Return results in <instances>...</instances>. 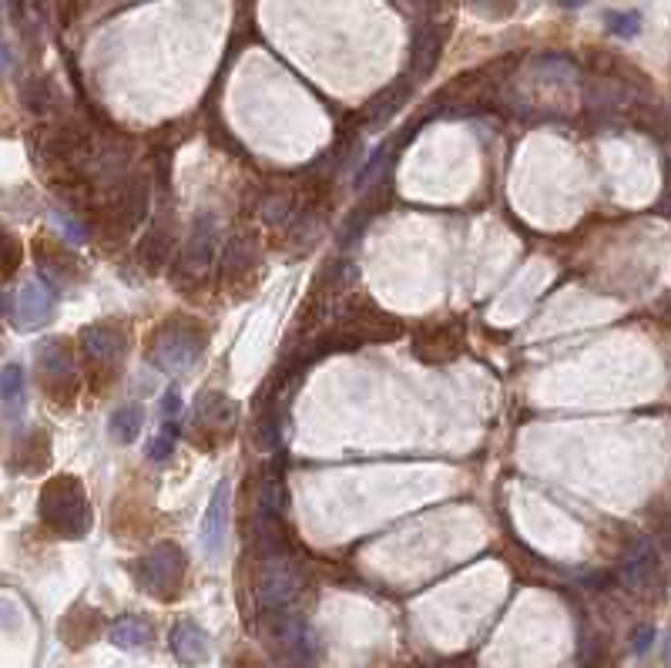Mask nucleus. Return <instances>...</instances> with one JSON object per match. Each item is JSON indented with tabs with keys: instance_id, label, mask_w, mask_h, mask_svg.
I'll return each instance as SVG.
<instances>
[{
	"instance_id": "f257e3e1",
	"label": "nucleus",
	"mask_w": 671,
	"mask_h": 668,
	"mask_svg": "<svg viewBox=\"0 0 671 668\" xmlns=\"http://www.w3.org/2000/svg\"><path fill=\"white\" fill-rule=\"evenodd\" d=\"M41 521L51 528L58 538L81 541L88 538L94 514L84 484L74 474H58L44 484L41 491Z\"/></svg>"
},
{
	"instance_id": "f03ea898",
	"label": "nucleus",
	"mask_w": 671,
	"mask_h": 668,
	"mask_svg": "<svg viewBox=\"0 0 671 668\" xmlns=\"http://www.w3.org/2000/svg\"><path fill=\"white\" fill-rule=\"evenodd\" d=\"M209 346V329L192 316H172L151 333L148 360L165 373L188 370Z\"/></svg>"
},
{
	"instance_id": "7ed1b4c3",
	"label": "nucleus",
	"mask_w": 671,
	"mask_h": 668,
	"mask_svg": "<svg viewBox=\"0 0 671 668\" xmlns=\"http://www.w3.org/2000/svg\"><path fill=\"white\" fill-rule=\"evenodd\" d=\"M128 568L148 595L172 601V598H178V591H182V585H185L188 558L175 541H162V544H155L148 554H141L138 561H131Z\"/></svg>"
},
{
	"instance_id": "20e7f679",
	"label": "nucleus",
	"mask_w": 671,
	"mask_h": 668,
	"mask_svg": "<svg viewBox=\"0 0 671 668\" xmlns=\"http://www.w3.org/2000/svg\"><path fill=\"white\" fill-rule=\"evenodd\" d=\"M81 350L84 363H88V380L94 390H105L108 383H115L121 370V360L128 353V336L125 329L115 323H91L81 329Z\"/></svg>"
},
{
	"instance_id": "39448f33",
	"label": "nucleus",
	"mask_w": 671,
	"mask_h": 668,
	"mask_svg": "<svg viewBox=\"0 0 671 668\" xmlns=\"http://www.w3.org/2000/svg\"><path fill=\"white\" fill-rule=\"evenodd\" d=\"M37 366H41V383L47 397L54 403H74L78 400L81 380L74 370V353L64 340H51L37 350Z\"/></svg>"
},
{
	"instance_id": "423d86ee",
	"label": "nucleus",
	"mask_w": 671,
	"mask_h": 668,
	"mask_svg": "<svg viewBox=\"0 0 671 668\" xmlns=\"http://www.w3.org/2000/svg\"><path fill=\"white\" fill-rule=\"evenodd\" d=\"M410 350L420 363H427V366L453 363L463 350V323L447 319V323H433V326L417 329L413 340H410Z\"/></svg>"
},
{
	"instance_id": "0eeeda50",
	"label": "nucleus",
	"mask_w": 671,
	"mask_h": 668,
	"mask_svg": "<svg viewBox=\"0 0 671 668\" xmlns=\"http://www.w3.org/2000/svg\"><path fill=\"white\" fill-rule=\"evenodd\" d=\"M299 588H302V578L289 558L262 561V575L255 581V598H259V605L266 611H286L292 605V598L299 595Z\"/></svg>"
},
{
	"instance_id": "6e6552de",
	"label": "nucleus",
	"mask_w": 671,
	"mask_h": 668,
	"mask_svg": "<svg viewBox=\"0 0 671 668\" xmlns=\"http://www.w3.org/2000/svg\"><path fill=\"white\" fill-rule=\"evenodd\" d=\"M235 427V403L225 393L205 390L195 403V437L205 450H212L215 440H225Z\"/></svg>"
},
{
	"instance_id": "1a4fd4ad",
	"label": "nucleus",
	"mask_w": 671,
	"mask_h": 668,
	"mask_svg": "<svg viewBox=\"0 0 671 668\" xmlns=\"http://www.w3.org/2000/svg\"><path fill=\"white\" fill-rule=\"evenodd\" d=\"M229 511H232V484L222 481L219 487H215L209 511H205V517H202V534H198L205 558H219L222 554L225 534H229Z\"/></svg>"
},
{
	"instance_id": "9d476101",
	"label": "nucleus",
	"mask_w": 671,
	"mask_h": 668,
	"mask_svg": "<svg viewBox=\"0 0 671 668\" xmlns=\"http://www.w3.org/2000/svg\"><path fill=\"white\" fill-rule=\"evenodd\" d=\"M443 44H447V27L443 24H420L413 31V47H410V78L413 84L427 81L433 68L440 64Z\"/></svg>"
},
{
	"instance_id": "9b49d317",
	"label": "nucleus",
	"mask_w": 671,
	"mask_h": 668,
	"mask_svg": "<svg viewBox=\"0 0 671 668\" xmlns=\"http://www.w3.org/2000/svg\"><path fill=\"white\" fill-rule=\"evenodd\" d=\"M215 229H219V225H215V219L209 212H202L192 222V235H188L185 256H182V262H178V269H185L192 279L205 276V272L212 269V262H215Z\"/></svg>"
},
{
	"instance_id": "f8f14e48",
	"label": "nucleus",
	"mask_w": 671,
	"mask_h": 668,
	"mask_svg": "<svg viewBox=\"0 0 671 668\" xmlns=\"http://www.w3.org/2000/svg\"><path fill=\"white\" fill-rule=\"evenodd\" d=\"M168 645H172V655L182 665H205L209 662V655H212V642H209V635H205V628L188 622V618L172 628Z\"/></svg>"
},
{
	"instance_id": "ddd939ff",
	"label": "nucleus",
	"mask_w": 671,
	"mask_h": 668,
	"mask_svg": "<svg viewBox=\"0 0 671 668\" xmlns=\"http://www.w3.org/2000/svg\"><path fill=\"white\" fill-rule=\"evenodd\" d=\"M54 313V296L51 289L41 286V282H31V286L21 289L14 306V326L17 329H41Z\"/></svg>"
},
{
	"instance_id": "4468645a",
	"label": "nucleus",
	"mask_w": 671,
	"mask_h": 668,
	"mask_svg": "<svg viewBox=\"0 0 671 668\" xmlns=\"http://www.w3.org/2000/svg\"><path fill=\"white\" fill-rule=\"evenodd\" d=\"M413 84L410 78H400V81H393L390 88L386 91H380L376 98L370 101V105L363 108V121H370V125H383V121H390L396 111H400L406 101H410V94H413Z\"/></svg>"
},
{
	"instance_id": "2eb2a0df",
	"label": "nucleus",
	"mask_w": 671,
	"mask_h": 668,
	"mask_svg": "<svg viewBox=\"0 0 671 668\" xmlns=\"http://www.w3.org/2000/svg\"><path fill=\"white\" fill-rule=\"evenodd\" d=\"M655 571H658L655 544H651V541H641L638 548L631 551L625 561H621L618 578H621V585H628V588H645L648 581L655 578Z\"/></svg>"
},
{
	"instance_id": "dca6fc26",
	"label": "nucleus",
	"mask_w": 671,
	"mask_h": 668,
	"mask_svg": "<svg viewBox=\"0 0 671 668\" xmlns=\"http://www.w3.org/2000/svg\"><path fill=\"white\" fill-rule=\"evenodd\" d=\"M37 266H41V272L51 282H58V286H64V282H74L78 279V259H74V252L61 249V246H47V242H37Z\"/></svg>"
},
{
	"instance_id": "f3484780",
	"label": "nucleus",
	"mask_w": 671,
	"mask_h": 668,
	"mask_svg": "<svg viewBox=\"0 0 671 668\" xmlns=\"http://www.w3.org/2000/svg\"><path fill=\"white\" fill-rule=\"evenodd\" d=\"M255 259H259V252H255V242L245 239V235H235V239L225 246L222 252V276L229 282H242L249 276V269H255Z\"/></svg>"
},
{
	"instance_id": "a211bd4d",
	"label": "nucleus",
	"mask_w": 671,
	"mask_h": 668,
	"mask_svg": "<svg viewBox=\"0 0 671 668\" xmlns=\"http://www.w3.org/2000/svg\"><path fill=\"white\" fill-rule=\"evenodd\" d=\"M168 256H172V225L155 222L151 225V232L141 239V246H138V262L148 272H158L168 262Z\"/></svg>"
},
{
	"instance_id": "6ab92c4d",
	"label": "nucleus",
	"mask_w": 671,
	"mask_h": 668,
	"mask_svg": "<svg viewBox=\"0 0 671 668\" xmlns=\"http://www.w3.org/2000/svg\"><path fill=\"white\" fill-rule=\"evenodd\" d=\"M47 464H51V440H47V434L24 437L11 460V467L21 470V474H37V470H44Z\"/></svg>"
},
{
	"instance_id": "aec40b11",
	"label": "nucleus",
	"mask_w": 671,
	"mask_h": 668,
	"mask_svg": "<svg viewBox=\"0 0 671 668\" xmlns=\"http://www.w3.org/2000/svg\"><path fill=\"white\" fill-rule=\"evenodd\" d=\"M108 638H111V645H118V648H145L155 642V628H151L145 618L125 615L108 628Z\"/></svg>"
},
{
	"instance_id": "412c9836",
	"label": "nucleus",
	"mask_w": 671,
	"mask_h": 668,
	"mask_svg": "<svg viewBox=\"0 0 671 668\" xmlns=\"http://www.w3.org/2000/svg\"><path fill=\"white\" fill-rule=\"evenodd\" d=\"M279 440H282V407L272 397L266 410L259 413V420H255V444H259V450H276Z\"/></svg>"
},
{
	"instance_id": "4be33fe9",
	"label": "nucleus",
	"mask_w": 671,
	"mask_h": 668,
	"mask_svg": "<svg viewBox=\"0 0 671 668\" xmlns=\"http://www.w3.org/2000/svg\"><path fill=\"white\" fill-rule=\"evenodd\" d=\"M141 427H145V410L135 407V403H128V407H121L111 413V437L118 440V444H135Z\"/></svg>"
},
{
	"instance_id": "5701e85b",
	"label": "nucleus",
	"mask_w": 671,
	"mask_h": 668,
	"mask_svg": "<svg viewBox=\"0 0 671 668\" xmlns=\"http://www.w3.org/2000/svg\"><path fill=\"white\" fill-rule=\"evenodd\" d=\"M24 387H27V376L21 363H7L0 370V403L11 410H21L24 403Z\"/></svg>"
},
{
	"instance_id": "b1692460",
	"label": "nucleus",
	"mask_w": 671,
	"mask_h": 668,
	"mask_svg": "<svg viewBox=\"0 0 671 668\" xmlns=\"http://www.w3.org/2000/svg\"><path fill=\"white\" fill-rule=\"evenodd\" d=\"M21 259H24L21 239H17L11 229L0 225V279H11L17 272V266H21Z\"/></svg>"
},
{
	"instance_id": "393cba45",
	"label": "nucleus",
	"mask_w": 671,
	"mask_h": 668,
	"mask_svg": "<svg viewBox=\"0 0 671 668\" xmlns=\"http://www.w3.org/2000/svg\"><path fill=\"white\" fill-rule=\"evenodd\" d=\"M175 440H178V417L175 420H165V430L158 434L155 440H151V450H148V457L155 460V464H162V460H168L172 457V450H175Z\"/></svg>"
},
{
	"instance_id": "a878e982",
	"label": "nucleus",
	"mask_w": 671,
	"mask_h": 668,
	"mask_svg": "<svg viewBox=\"0 0 671 668\" xmlns=\"http://www.w3.org/2000/svg\"><path fill=\"white\" fill-rule=\"evenodd\" d=\"M608 31L614 37H638L641 31V14L638 11H625V14H608Z\"/></svg>"
},
{
	"instance_id": "bb28decb",
	"label": "nucleus",
	"mask_w": 671,
	"mask_h": 668,
	"mask_svg": "<svg viewBox=\"0 0 671 668\" xmlns=\"http://www.w3.org/2000/svg\"><path fill=\"white\" fill-rule=\"evenodd\" d=\"M24 105L31 111H44L47 105H51V84L41 81V78L27 81L24 84Z\"/></svg>"
},
{
	"instance_id": "cd10ccee",
	"label": "nucleus",
	"mask_w": 671,
	"mask_h": 668,
	"mask_svg": "<svg viewBox=\"0 0 671 668\" xmlns=\"http://www.w3.org/2000/svg\"><path fill=\"white\" fill-rule=\"evenodd\" d=\"M474 7L480 14L494 17V21H500V17H507L510 11H514V0H474Z\"/></svg>"
},
{
	"instance_id": "c85d7f7f",
	"label": "nucleus",
	"mask_w": 671,
	"mask_h": 668,
	"mask_svg": "<svg viewBox=\"0 0 671 668\" xmlns=\"http://www.w3.org/2000/svg\"><path fill=\"white\" fill-rule=\"evenodd\" d=\"M651 645H655V628H651V625H641L638 632H635V638H631V652H635V655H645Z\"/></svg>"
},
{
	"instance_id": "c756f323",
	"label": "nucleus",
	"mask_w": 671,
	"mask_h": 668,
	"mask_svg": "<svg viewBox=\"0 0 671 668\" xmlns=\"http://www.w3.org/2000/svg\"><path fill=\"white\" fill-rule=\"evenodd\" d=\"M178 410H182V397H178V390H168L165 400H162V417L165 420H175Z\"/></svg>"
},
{
	"instance_id": "7c9ffc66",
	"label": "nucleus",
	"mask_w": 671,
	"mask_h": 668,
	"mask_svg": "<svg viewBox=\"0 0 671 668\" xmlns=\"http://www.w3.org/2000/svg\"><path fill=\"white\" fill-rule=\"evenodd\" d=\"M11 64H14V61H11V51H7V44L0 41V74L11 71Z\"/></svg>"
},
{
	"instance_id": "2f4dec72",
	"label": "nucleus",
	"mask_w": 671,
	"mask_h": 668,
	"mask_svg": "<svg viewBox=\"0 0 671 668\" xmlns=\"http://www.w3.org/2000/svg\"><path fill=\"white\" fill-rule=\"evenodd\" d=\"M557 4H561L564 11H578V7H584L588 0H557Z\"/></svg>"
},
{
	"instance_id": "473e14b6",
	"label": "nucleus",
	"mask_w": 671,
	"mask_h": 668,
	"mask_svg": "<svg viewBox=\"0 0 671 668\" xmlns=\"http://www.w3.org/2000/svg\"><path fill=\"white\" fill-rule=\"evenodd\" d=\"M4 313H7V296L0 293V316H4Z\"/></svg>"
}]
</instances>
